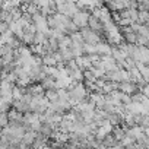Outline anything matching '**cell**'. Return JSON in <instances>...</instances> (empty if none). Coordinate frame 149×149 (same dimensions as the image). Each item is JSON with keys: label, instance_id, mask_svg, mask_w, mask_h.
I'll return each mask as SVG.
<instances>
[{"label": "cell", "instance_id": "6da1fadb", "mask_svg": "<svg viewBox=\"0 0 149 149\" xmlns=\"http://www.w3.org/2000/svg\"><path fill=\"white\" fill-rule=\"evenodd\" d=\"M84 38H85V42H89V44H98L101 41V34L98 31H94L92 28L89 26H85L81 29Z\"/></svg>", "mask_w": 149, "mask_h": 149}, {"label": "cell", "instance_id": "7a4b0ae2", "mask_svg": "<svg viewBox=\"0 0 149 149\" xmlns=\"http://www.w3.org/2000/svg\"><path fill=\"white\" fill-rule=\"evenodd\" d=\"M57 12L60 13H64L70 18H73L74 15H76L79 12V6L78 3H72V2H66L63 5H57Z\"/></svg>", "mask_w": 149, "mask_h": 149}, {"label": "cell", "instance_id": "3957f363", "mask_svg": "<svg viewBox=\"0 0 149 149\" xmlns=\"http://www.w3.org/2000/svg\"><path fill=\"white\" fill-rule=\"evenodd\" d=\"M89 18H91V15L88 13V10L86 9H84V10H79L76 15H74L73 18H72V21L76 24L81 29L82 28H85V26H88V22H89Z\"/></svg>", "mask_w": 149, "mask_h": 149}, {"label": "cell", "instance_id": "277c9868", "mask_svg": "<svg viewBox=\"0 0 149 149\" xmlns=\"http://www.w3.org/2000/svg\"><path fill=\"white\" fill-rule=\"evenodd\" d=\"M88 26H89V28H92L94 31H98L100 34L104 31V24L101 22V19H100V18H97V16H94V15H91L89 22H88Z\"/></svg>", "mask_w": 149, "mask_h": 149}, {"label": "cell", "instance_id": "5b68a950", "mask_svg": "<svg viewBox=\"0 0 149 149\" xmlns=\"http://www.w3.org/2000/svg\"><path fill=\"white\" fill-rule=\"evenodd\" d=\"M120 91H123V92H126V94H134L139 88H137V85L134 84V82H132V81H127V82H121L120 84V88H118Z\"/></svg>", "mask_w": 149, "mask_h": 149}, {"label": "cell", "instance_id": "8992f818", "mask_svg": "<svg viewBox=\"0 0 149 149\" xmlns=\"http://www.w3.org/2000/svg\"><path fill=\"white\" fill-rule=\"evenodd\" d=\"M111 50H113V47H111L110 44H105V42H102V41H100V42L97 44V53H98L100 56L111 54Z\"/></svg>", "mask_w": 149, "mask_h": 149}, {"label": "cell", "instance_id": "52a82bcc", "mask_svg": "<svg viewBox=\"0 0 149 149\" xmlns=\"http://www.w3.org/2000/svg\"><path fill=\"white\" fill-rule=\"evenodd\" d=\"M45 97H47L51 102L57 101V100H58V89H57V88H54V89H47V91H45Z\"/></svg>", "mask_w": 149, "mask_h": 149}, {"label": "cell", "instance_id": "ba28073f", "mask_svg": "<svg viewBox=\"0 0 149 149\" xmlns=\"http://www.w3.org/2000/svg\"><path fill=\"white\" fill-rule=\"evenodd\" d=\"M136 44H137V45H149V38L145 37V35L137 34V42H136Z\"/></svg>", "mask_w": 149, "mask_h": 149}, {"label": "cell", "instance_id": "9c48e42d", "mask_svg": "<svg viewBox=\"0 0 149 149\" xmlns=\"http://www.w3.org/2000/svg\"><path fill=\"white\" fill-rule=\"evenodd\" d=\"M54 2H56V5H63V3L67 2V0H54Z\"/></svg>", "mask_w": 149, "mask_h": 149}]
</instances>
